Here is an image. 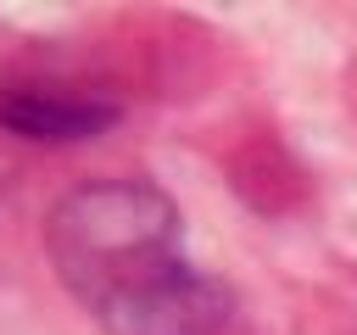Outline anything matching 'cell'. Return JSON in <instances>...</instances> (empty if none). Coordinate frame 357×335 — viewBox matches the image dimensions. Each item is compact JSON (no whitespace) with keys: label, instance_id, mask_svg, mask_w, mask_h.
<instances>
[{"label":"cell","instance_id":"6da1fadb","mask_svg":"<svg viewBox=\"0 0 357 335\" xmlns=\"http://www.w3.org/2000/svg\"><path fill=\"white\" fill-rule=\"evenodd\" d=\"M45 257L106 335H223L234 296L184 251L178 201L151 179L73 184L45 218Z\"/></svg>","mask_w":357,"mask_h":335},{"label":"cell","instance_id":"7a4b0ae2","mask_svg":"<svg viewBox=\"0 0 357 335\" xmlns=\"http://www.w3.org/2000/svg\"><path fill=\"white\" fill-rule=\"evenodd\" d=\"M123 117V106L100 89H73V84H33V78H6L0 84V123L22 140L39 145H73L95 140Z\"/></svg>","mask_w":357,"mask_h":335}]
</instances>
